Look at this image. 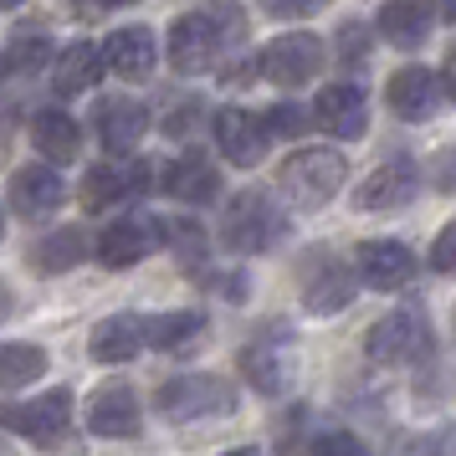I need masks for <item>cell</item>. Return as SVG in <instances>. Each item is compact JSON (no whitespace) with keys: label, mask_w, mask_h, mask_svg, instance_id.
<instances>
[{"label":"cell","mask_w":456,"mask_h":456,"mask_svg":"<svg viewBox=\"0 0 456 456\" xmlns=\"http://www.w3.org/2000/svg\"><path fill=\"white\" fill-rule=\"evenodd\" d=\"M344 180H349V159H344L338 149H297V154L282 159V169H277L282 195L303 210L329 206L333 195L344 190Z\"/></svg>","instance_id":"1"},{"label":"cell","mask_w":456,"mask_h":456,"mask_svg":"<svg viewBox=\"0 0 456 456\" xmlns=\"http://www.w3.org/2000/svg\"><path fill=\"white\" fill-rule=\"evenodd\" d=\"M154 405L165 420L175 426H195V420H221V415L236 411V385L221 379V374H180V379H165Z\"/></svg>","instance_id":"2"},{"label":"cell","mask_w":456,"mask_h":456,"mask_svg":"<svg viewBox=\"0 0 456 456\" xmlns=\"http://www.w3.org/2000/svg\"><path fill=\"white\" fill-rule=\"evenodd\" d=\"M282 236H288V221H282V210L272 206L262 190L236 195V200L226 206V216H221V247L236 251V256L272 251Z\"/></svg>","instance_id":"3"},{"label":"cell","mask_w":456,"mask_h":456,"mask_svg":"<svg viewBox=\"0 0 456 456\" xmlns=\"http://www.w3.org/2000/svg\"><path fill=\"white\" fill-rule=\"evenodd\" d=\"M241 379H247L256 395H288L297 385V344H292L288 329H262L251 338L247 349H241Z\"/></svg>","instance_id":"4"},{"label":"cell","mask_w":456,"mask_h":456,"mask_svg":"<svg viewBox=\"0 0 456 456\" xmlns=\"http://www.w3.org/2000/svg\"><path fill=\"white\" fill-rule=\"evenodd\" d=\"M0 426L5 431L26 436L31 446H62L72 436V390H46L37 400H16V405H0Z\"/></svg>","instance_id":"5"},{"label":"cell","mask_w":456,"mask_h":456,"mask_svg":"<svg viewBox=\"0 0 456 456\" xmlns=\"http://www.w3.org/2000/svg\"><path fill=\"white\" fill-rule=\"evenodd\" d=\"M364 354H370L374 364H390V370L426 359V354H431V323H426V313L420 308L385 313L370 329V338H364Z\"/></svg>","instance_id":"6"},{"label":"cell","mask_w":456,"mask_h":456,"mask_svg":"<svg viewBox=\"0 0 456 456\" xmlns=\"http://www.w3.org/2000/svg\"><path fill=\"white\" fill-rule=\"evenodd\" d=\"M297 288H303V308L308 313H344L354 303V288H359V267L338 262L333 251H308L303 267H297Z\"/></svg>","instance_id":"7"},{"label":"cell","mask_w":456,"mask_h":456,"mask_svg":"<svg viewBox=\"0 0 456 456\" xmlns=\"http://www.w3.org/2000/svg\"><path fill=\"white\" fill-rule=\"evenodd\" d=\"M87 431L103 436V441H134L139 436V426H144V415H139V395H134V385H98V390L87 395Z\"/></svg>","instance_id":"8"},{"label":"cell","mask_w":456,"mask_h":456,"mask_svg":"<svg viewBox=\"0 0 456 456\" xmlns=\"http://www.w3.org/2000/svg\"><path fill=\"white\" fill-rule=\"evenodd\" d=\"M323 67V37H308V31H292V37H277V42L262 52V77L277 87H303L313 83V72Z\"/></svg>","instance_id":"9"},{"label":"cell","mask_w":456,"mask_h":456,"mask_svg":"<svg viewBox=\"0 0 456 456\" xmlns=\"http://www.w3.org/2000/svg\"><path fill=\"white\" fill-rule=\"evenodd\" d=\"M159 241H165V226H154L149 216H118V221L98 236V262L113 267V272L139 267Z\"/></svg>","instance_id":"10"},{"label":"cell","mask_w":456,"mask_h":456,"mask_svg":"<svg viewBox=\"0 0 456 456\" xmlns=\"http://www.w3.org/2000/svg\"><path fill=\"white\" fill-rule=\"evenodd\" d=\"M267 139H272V128L262 113H247V108H221L216 113V144H221V154L231 165H241V169L262 165Z\"/></svg>","instance_id":"11"},{"label":"cell","mask_w":456,"mask_h":456,"mask_svg":"<svg viewBox=\"0 0 456 456\" xmlns=\"http://www.w3.org/2000/svg\"><path fill=\"white\" fill-rule=\"evenodd\" d=\"M354 267H359V282L374 292H395L405 288L415 277V256L405 241H390V236H379V241H364L359 256H354Z\"/></svg>","instance_id":"12"},{"label":"cell","mask_w":456,"mask_h":456,"mask_svg":"<svg viewBox=\"0 0 456 456\" xmlns=\"http://www.w3.org/2000/svg\"><path fill=\"white\" fill-rule=\"evenodd\" d=\"M415 190H420V169L411 159H385L374 175H364V185L354 190V206L359 210H400L415 200Z\"/></svg>","instance_id":"13"},{"label":"cell","mask_w":456,"mask_h":456,"mask_svg":"<svg viewBox=\"0 0 456 456\" xmlns=\"http://www.w3.org/2000/svg\"><path fill=\"white\" fill-rule=\"evenodd\" d=\"M62 200H67V185L52 165H26L11 175V210L21 221H46Z\"/></svg>","instance_id":"14"},{"label":"cell","mask_w":456,"mask_h":456,"mask_svg":"<svg viewBox=\"0 0 456 456\" xmlns=\"http://www.w3.org/2000/svg\"><path fill=\"white\" fill-rule=\"evenodd\" d=\"M93 124H98V139H103L108 154H128V149L149 134V113H144V103H139V98L113 93V98H98V108H93Z\"/></svg>","instance_id":"15"},{"label":"cell","mask_w":456,"mask_h":456,"mask_svg":"<svg viewBox=\"0 0 456 456\" xmlns=\"http://www.w3.org/2000/svg\"><path fill=\"white\" fill-rule=\"evenodd\" d=\"M313 118L329 128L333 139H364V128H370V98L354 83H333V87L318 93Z\"/></svg>","instance_id":"16"},{"label":"cell","mask_w":456,"mask_h":456,"mask_svg":"<svg viewBox=\"0 0 456 456\" xmlns=\"http://www.w3.org/2000/svg\"><path fill=\"white\" fill-rule=\"evenodd\" d=\"M159 62V46H154V31L149 26H124L103 42V67L118 72L124 83H144Z\"/></svg>","instance_id":"17"},{"label":"cell","mask_w":456,"mask_h":456,"mask_svg":"<svg viewBox=\"0 0 456 456\" xmlns=\"http://www.w3.org/2000/svg\"><path fill=\"white\" fill-rule=\"evenodd\" d=\"M385 98H390L395 118L426 124L436 108H441V83H436V72H426V67H400L390 77V87H385Z\"/></svg>","instance_id":"18"},{"label":"cell","mask_w":456,"mask_h":456,"mask_svg":"<svg viewBox=\"0 0 456 456\" xmlns=\"http://www.w3.org/2000/svg\"><path fill=\"white\" fill-rule=\"evenodd\" d=\"M144 344H149V323L139 313H113V318H103V323L93 329V338H87V349H93L98 364H128V359L144 354Z\"/></svg>","instance_id":"19"},{"label":"cell","mask_w":456,"mask_h":456,"mask_svg":"<svg viewBox=\"0 0 456 456\" xmlns=\"http://www.w3.org/2000/svg\"><path fill=\"white\" fill-rule=\"evenodd\" d=\"M149 180H154L149 165H93L87 180H83V206L87 210H113V206H124L128 195H139Z\"/></svg>","instance_id":"20"},{"label":"cell","mask_w":456,"mask_h":456,"mask_svg":"<svg viewBox=\"0 0 456 456\" xmlns=\"http://www.w3.org/2000/svg\"><path fill=\"white\" fill-rule=\"evenodd\" d=\"M165 190L180 200V206H210L221 195V169L200 159V154H185L165 169Z\"/></svg>","instance_id":"21"},{"label":"cell","mask_w":456,"mask_h":456,"mask_svg":"<svg viewBox=\"0 0 456 456\" xmlns=\"http://www.w3.org/2000/svg\"><path fill=\"white\" fill-rule=\"evenodd\" d=\"M31 139H37L46 165H72L77 149H83V128H77V118H67L62 108H46V113L31 118Z\"/></svg>","instance_id":"22"},{"label":"cell","mask_w":456,"mask_h":456,"mask_svg":"<svg viewBox=\"0 0 456 456\" xmlns=\"http://www.w3.org/2000/svg\"><path fill=\"white\" fill-rule=\"evenodd\" d=\"M374 26H379V37H385L390 46L411 52V46H420L426 37H431V11H426L420 0H390Z\"/></svg>","instance_id":"23"},{"label":"cell","mask_w":456,"mask_h":456,"mask_svg":"<svg viewBox=\"0 0 456 456\" xmlns=\"http://www.w3.org/2000/svg\"><path fill=\"white\" fill-rule=\"evenodd\" d=\"M200 338H206V313H195V308L149 318V349H159V354H190Z\"/></svg>","instance_id":"24"},{"label":"cell","mask_w":456,"mask_h":456,"mask_svg":"<svg viewBox=\"0 0 456 456\" xmlns=\"http://www.w3.org/2000/svg\"><path fill=\"white\" fill-rule=\"evenodd\" d=\"M98 72H103V46H93V42H77V46H67L62 57H57V72H52V87H57L62 98H72V93H87V87L98 83Z\"/></svg>","instance_id":"25"},{"label":"cell","mask_w":456,"mask_h":456,"mask_svg":"<svg viewBox=\"0 0 456 456\" xmlns=\"http://www.w3.org/2000/svg\"><path fill=\"white\" fill-rule=\"evenodd\" d=\"M83 256H87V236L77 226H62V231H52L46 241L31 247V267L46 272V277H57V272H72Z\"/></svg>","instance_id":"26"},{"label":"cell","mask_w":456,"mask_h":456,"mask_svg":"<svg viewBox=\"0 0 456 456\" xmlns=\"http://www.w3.org/2000/svg\"><path fill=\"white\" fill-rule=\"evenodd\" d=\"M46 349L42 344H0V390H26L46 374Z\"/></svg>","instance_id":"27"},{"label":"cell","mask_w":456,"mask_h":456,"mask_svg":"<svg viewBox=\"0 0 456 456\" xmlns=\"http://www.w3.org/2000/svg\"><path fill=\"white\" fill-rule=\"evenodd\" d=\"M46 57H52V42L37 37V31H21V37L11 42V52H5V67H11V72H37Z\"/></svg>","instance_id":"28"},{"label":"cell","mask_w":456,"mask_h":456,"mask_svg":"<svg viewBox=\"0 0 456 456\" xmlns=\"http://www.w3.org/2000/svg\"><path fill=\"white\" fill-rule=\"evenodd\" d=\"M308 456H370V446H364L354 431H318L313 446H308Z\"/></svg>","instance_id":"29"},{"label":"cell","mask_w":456,"mask_h":456,"mask_svg":"<svg viewBox=\"0 0 456 456\" xmlns=\"http://www.w3.org/2000/svg\"><path fill=\"white\" fill-rule=\"evenodd\" d=\"M338 57H344V67L370 62V26H359V21L344 26V31H338Z\"/></svg>","instance_id":"30"},{"label":"cell","mask_w":456,"mask_h":456,"mask_svg":"<svg viewBox=\"0 0 456 456\" xmlns=\"http://www.w3.org/2000/svg\"><path fill=\"white\" fill-rule=\"evenodd\" d=\"M411 456H456V420H446V426L426 431V436L411 446Z\"/></svg>","instance_id":"31"},{"label":"cell","mask_w":456,"mask_h":456,"mask_svg":"<svg viewBox=\"0 0 456 456\" xmlns=\"http://www.w3.org/2000/svg\"><path fill=\"white\" fill-rule=\"evenodd\" d=\"M431 267L441 272V277H456V221H446V231L436 236V247H431Z\"/></svg>","instance_id":"32"},{"label":"cell","mask_w":456,"mask_h":456,"mask_svg":"<svg viewBox=\"0 0 456 456\" xmlns=\"http://www.w3.org/2000/svg\"><path fill=\"white\" fill-rule=\"evenodd\" d=\"M262 118H267V128L272 134H282V139H297V134H303V108H292V103H277L272 108V113H262Z\"/></svg>","instance_id":"33"},{"label":"cell","mask_w":456,"mask_h":456,"mask_svg":"<svg viewBox=\"0 0 456 456\" xmlns=\"http://www.w3.org/2000/svg\"><path fill=\"white\" fill-rule=\"evenodd\" d=\"M262 11L277 16V21H303V16H318L323 0H262Z\"/></svg>","instance_id":"34"},{"label":"cell","mask_w":456,"mask_h":456,"mask_svg":"<svg viewBox=\"0 0 456 456\" xmlns=\"http://www.w3.org/2000/svg\"><path fill=\"white\" fill-rule=\"evenodd\" d=\"M195 118H200V108H175L165 118V134H175V139H185L190 128H195Z\"/></svg>","instance_id":"35"},{"label":"cell","mask_w":456,"mask_h":456,"mask_svg":"<svg viewBox=\"0 0 456 456\" xmlns=\"http://www.w3.org/2000/svg\"><path fill=\"white\" fill-rule=\"evenodd\" d=\"M441 77H446V83H441V93H446V98L456 103V46L446 52V67H441Z\"/></svg>","instance_id":"36"},{"label":"cell","mask_w":456,"mask_h":456,"mask_svg":"<svg viewBox=\"0 0 456 456\" xmlns=\"http://www.w3.org/2000/svg\"><path fill=\"white\" fill-rule=\"evenodd\" d=\"M436 16L441 21H456V0H436Z\"/></svg>","instance_id":"37"},{"label":"cell","mask_w":456,"mask_h":456,"mask_svg":"<svg viewBox=\"0 0 456 456\" xmlns=\"http://www.w3.org/2000/svg\"><path fill=\"white\" fill-rule=\"evenodd\" d=\"M5 313H11V288L0 282V318H5Z\"/></svg>","instance_id":"38"},{"label":"cell","mask_w":456,"mask_h":456,"mask_svg":"<svg viewBox=\"0 0 456 456\" xmlns=\"http://www.w3.org/2000/svg\"><path fill=\"white\" fill-rule=\"evenodd\" d=\"M221 456H262L256 446H236V452H221Z\"/></svg>","instance_id":"39"},{"label":"cell","mask_w":456,"mask_h":456,"mask_svg":"<svg viewBox=\"0 0 456 456\" xmlns=\"http://www.w3.org/2000/svg\"><path fill=\"white\" fill-rule=\"evenodd\" d=\"M0 456H16V446H11V441H5V436H0Z\"/></svg>","instance_id":"40"},{"label":"cell","mask_w":456,"mask_h":456,"mask_svg":"<svg viewBox=\"0 0 456 456\" xmlns=\"http://www.w3.org/2000/svg\"><path fill=\"white\" fill-rule=\"evenodd\" d=\"M98 5H134V0H98Z\"/></svg>","instance_id":"41"},{"label":"cell","mask_w":456,"mask_h":456,"mask_svg":"<svg viewBox=\"0 0 456 456\" xmlns=\"http://www.w3.org/2000/svg\"><path fill=\"white\" fill-rule=\"evenodd\" d=\"M11 5H21V0H0V11H11Z\"/></svg>","instance_id":"42"},{"label":"cell","mask_w":456,"mask_h":456,"mask_svg":"<svg viewBox=\"0 0 456 456\" xmlns=\"http://www.w3.org/2000/svg\"><path fill=\"white\" fill-rule=\"evenodd\" d=\"M5 72H11V67H5V57H0V77H5Z\"/></svg>","instance_id":"43"},{"label":"cell","mask_w":456,"mask_h":456,"mask_svg":"<svg viewBox=\"0 0 456 456\" xmlns=\"http://www.w3.org/2000/svg\"><path fill=\"white\" fill-rule=\"evenodd\" d=\"M0 231H5V210H0Z\"/></svg>","instance_id":"44"},{"label":"cell","mask_w":456,"mask_h":456,"mask_svg":"<svg viewBox=\"0 0 456 456\" xmlns=\"http://www.w3.org/2000/svg\"><path fill=\"white\" fill-rule=\"evenodd\" d=\"M0 159H5V139H0Z\"/></svg>","instance_id":"45"},{"label":"cell","mask_w":456,"mask_h":456,"mask_svg":"<svg viewBox=\"0 0 456 456\" xmlns=\"http://www.w3.org/2000/svg\"><path fill=\"white\" fill-rule=\"evenodd\" d=\"M452 333H456V313H452Z\"/></svg>","instance_id":"46"}]
</instances>
